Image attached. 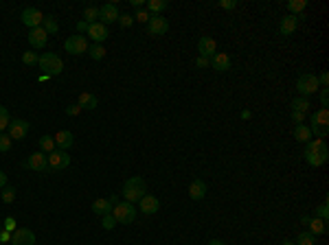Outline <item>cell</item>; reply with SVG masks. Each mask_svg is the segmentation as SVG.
<instances>
[{"label": "cell", "mask_w": 329, "mask_h": 245, "mask_svg": "<svg viewBox=\"0 0 329 245\" xmlns=\"http://www.w3.org/2000/svg\"><path fill=\"white\" fill-rule=\"evenodd\" d=\"M292 121L296 122V125H301V122L305 121V114H301V112H292Z\"/></svg>", "instance_id": "cell-50"}, {"label": "cell", "mask_w": 329, "mask_h": 245, "mask_svg": "<svg viewBox=\"0 0 329 245\" xmlns=\"http://www.w3.org/2000/svg\"><path fill=\"white\" fill-rule=\"evenodd\" d=\"M92 212L99 214V217H103V214H110V212H112V204H110L105 197H99V199L92 201Z\"/></svg>", "instance_id": "cell-24"}, {"label": "cell", "mask_w": 329, "mask_h": 245, "mask_svg": "<svg viewBox=\"0 0 329 245\" xmlns=\"http://www.w3.org/2000/svg\"><path fill=\"white\" fill-rule=\"evenodd\" d=\"M130 2H132V7H136V11H138V9H143L145 0H130Z\"/></svg>", "instance_id": "cell-52"}, {"label": "cell", "mask_w": 329, "mask_h": 245, "mask_svg": "<svg viewBox=\"0 0 329 245\" xmlns=\"http://www.w3.org/2000/svg\"><path fill=\"white\" fill-rule=\"evenodd\" d=\"M77 105L81 109H97V105H99V99H97L92 92H81L77 99Z\"/></svg>", "instance_id": "cell-23"}, {"label": "cell", "mask_w": 329, "mask_h": 245, "mask_svg": "<svg viewBox=\"0 0 329 245\" xmlns=\"http://www.w3.org/2000/svg\"><path fill=\"white\" fill-rule=\"evenodd\" d=\"M83 22H88V24L99 22V7H86L83 9Z\"/></svg>", "instance_id": "cell-32"}, {"label": "cell", "mask_w": 329, "mask_h": 245, "mask_svg": "<svg viewBox=\"0 0 329 245\" xmlns=\"http://www.w3.org/2000/svg\"><path fill=\"white\" fill-rule=\"evenodd\" d=\"M46 42H48V35H46V31H44L42 26L29 31V44L33 48H44L46 46Z\"/></svg>", "instance_id": "cell-20"}, {"label": "cell", "mask_w": 329, "mask_h": 245, "mask_svg": "<svg viewBox=\"0 0 329 245\" xmlns=\"http://www.w3.org/2000/svg\"><path fill=\"white\" fill-rule=\"evenodd\" d=\"M11 122V116H9V109L4 105H0V131H4Z\"/></svg>", "instance_id": "cell-37"}, {"label": "cell", "mask_w": 329, "mask_h": 245, "mask_svg": "<svg viewBox=\"0 0 329 245\" xmlns=\"http://www.w3.org/2000/svg\"><path fill=\"white\" fill-rule=\"evenodd\" d=\"M197 52H200V57L211 59V57L217 52V44H215V39L209 37V35H202L200 42H197Z\"/></svg>", "instance_id": "cell-15"}, {"label": "cell", "mask_w": 329, "mask_h": 245, "mask_svg": "<svg viewBox=\"0 0 329 245\" xmlns=\"http://www.w3.org/2000/svg\"><path fill=\"white\" fill-rule=\"evenodd\" d=\"M307 228H310L307 232H311L314 236H320V234L327 232V221H323V219H318V217H311L310 223H307Z\"/></svg>", "instance_id": "cell-25"}, {"label": "cell", "mask_w": 329, "mask_h": 245, "mask_svg": "<svg viewBox=\"0 0 329 245\" xmlns=\"http://www.w3.org/2000/svg\"><path fill=\"white\" fill-rule=\"evenodd\" d=\"M64 51L70 52V55H83V52H88V39L79 33L70 35V37L64 42Z\"/></svg>", "instance_id": "cell-9"}, {"label": "cell", "mask_w": 329, "mask_h": 245, "mask_svg": "<svg viewBox=\"0 0 329 245\" xmlns=\"http://www.w3.org/2000/svg\"><path fill=\"white\" fill-rule=\"evenodd\" d=\"M4 186H7V173L0 171V188H4Z\"/></svg>", "instance_id": "cell-53"}, {"label": "cell", "mask_w": 329, "mask_h": 245, "mask_svg": "<svg viewBox=\"0 0 329 245\" xmlns=\"http://www.w3.org/2000/svg\"><path fill=\"white\" fill-rule=\"evenodd\" d=\"M281 245H296V243H294V241H283Z\"/></svg>", "instance_id": "cell-58"}, {"label": "cell", "mask_w": 329, "mask_h": 245, "mask_svg": "<svg viewBox=\"0 0 329 245\" xmlns=\"http://www.w3.org/2000/svg\"><path fill=\"white\" fill-rule=\"evenodd\" d=\"M24 166L31 171H38V173H44V175L51 173V169H48V156L42 151L31 153V156L24 160Z\"/></svg>", "instance_id": "cell-7"}, {"label": "cell", "mask_w": 329, "mask_h": 245, "mask_svg": "<svg viewBox=\"0 0 329 245\" xmlns=\"http://www.w3.org/2000/svg\"><path fill=\"white\" fill-rule=\"evenodd\" d=\"M88 55H90L95 61H101L105 57V48L101 46V44H92V46H88Z\"/></svg>", "instance_id": "cell-34"}, {"label": "cell", "mask_w": 329, "mask_h": 245, "mask_svg": "<svg viewBox=\"0 0 329 245\" xmlns=\"http://www.w3.org/2000/svg\"><path fill=\"white\" fill-rule=\"evenodd\" d=\"M108 35H110L108 26H105V24H101V22H95V24H90V26H88V37H90L95 44L105 42V39H108Z\"/></svg>", "instance_id": "cell-16"}, {"label": "cell", "mask_w": 329, "mask_h": 245, "mask_svg": "<svg viewBox=\"0 0 329 245\" xmlns=\"http://www.w3.org/2000/svg\"><path fill=\"white\" fill-rule=\"evenodd\" d=\"M145 192H147V184H145V179L140 177V175H134V177H130L123 184V199L130 201V204L140 201V197H143Z\"/></svg>", "instance_id": "cell-2"}, {"label": "cell", "mask_w": 329, "mask_h": 245, "mask_svg": "<svg viewBox=\"0 0 329 245\" xmlns=\"http://www.w3.org/2000/svg\"><path fill=\"white\" fill-rule=\"evenodd\" d=\"M138 204H140V212H143V214H154V212H158V208H160V201H158V197L147 195V192L140 197Z\"/></svg>", "instance_id": "cell-18"}, {"label": "cell", "mask_w": 329, "mask_h": 245, "mask_svg": "<svg viewBox=\"0 0 329 245\" xmlns=\"http://www.w3.org/2000/svg\"><path fill=\"white\" fill-rule=\"evenodd\" d=\"M316 217L323 219V221H327V217H329V204L327 201H323V204L316 208Z\"/></svg>", "instance_id": "cell-41"}, {"label": "cell", "mask_w": 329, "mask_h": 245, "mask_svg": "<svg viewBox=\"0 0 329 245\" xmlns=\"http://www.w3.org/2000/svg\"><path fill=\"white\" fill-rule=\"evenodd\" d=\"M206 245H226V243H224L222 239H211V241H209V243H206Z\"/></svg>", "instance_id": "cell-55"}, {"label": "cell", "mask_w": 329, "mask_h": 245, "mask_svg": "<svg viewBox=\"0 0 329 245\" xmlns=\"http://www.w3.org/2000/svg\"><path fill=\"white\" fill-rule=\"evenodd\" d=\"M88 26H90V24H88V22H77V31H79V35H81L83 33V31H88Z\"/></svg>", "instance_id": "cell-51"}, {"label": "cell", "mask_w": 329, "mask_h": 245, "mask_svg": "<svg viewBox=\"0 0 329 245\" xmlns=\"http://www.w3.org/2000/svg\"><path fill=\"white\" fill-rule=\"evenodd\" d=\"M292 112H301V114L310 112V101H307L305 96H296V99L292 101Z\"/></svg>", "instance_id": "cell-31"}, {"label": "cell", "mask_w": 329, "mask_h": 245, "mask_svg": "<svg viewBox=\"0 0 329 245\" xmlns=\"http://www.w3.org/2000/svg\"><path fill=\"white\" fill-rule=\"evenodd\" d=\"M211 66V59H206V57H197L195 59V68H209Z\"/></svg>", "instance_id": "cell-49"}, {"label": "cell", "mask_w": 329, "mask_h": 245, "mask_svg": "<svg viewBox=\"0 0 329 245\" xmlns=\"http://www.w3.org/2000/svg\"><path fill=\"white\" fill-rule=\"evenodd\" d=\"M250 116H252V112H250V109H241V118H244V121H248Z\"/></svg>", "instance_id": "cell-54"}, {"label": "cell", "mask_w": 329, "mask_h": 245, "mask_svg": "<svg viewBox=\"0 0 329 245\" xmlns=\"http://www.w3.org/2000/svg\"><path fill=\"white\" fill-rule=\"evenodd\" d=\"M167 7H169V2H167V0H149V2H147V9H149V13H152V16H160Z\"/></svg>", "instance_id": "cell-27"}, {"label": "cell", "mask_w": 329, "mask_h": 245, "mask_svg": "<svg viewBox=\"0 0 329 245\" xmlns=\"http://www.w3.org/2000/svg\"><path fill=\"white\" fill-rule=\"evenodd\" d=\"M296 26H298V18L296 16H285V18H281V24H279V33L281 35H292L294 31H296Z\"/></svg>", "instance_id": "cell-22"}, {"label": "cell", "mask_w": 329, "mask_h": 245, "mask_svg": "<svg viewBox=\"0 0 329 245\" xmlns=\"http://www.w3.org/2000/svg\"><path fill=\"white\" fill-rule=\"evenodd\" d=\"M237 4H239L237 0H222V2H219V7L226 9V11H231V9H235V7H237Z\"/></svg>", "instance_id": "cell-46"}, {"label": "cell", "mask_w": 329, "mask_h": 245, "mask_svg": "<svg viewBox=\"0 0 329 245\" xmlns=\"http://www.w3.org/2000/svg\"><path fill=\"white\" fill-rule=\"evenodd\" d=\"M116 22L121 24V29H130V26L134 24V16H130V13H121Z\"/></svg>", "instance_id": "cell-38"}, {"label": "cell", "mask_w": 329, "mask_h": 245, "mask_svg": "<svg viewBox=\"0 0 329 245\" xmlns=\"http://www.w3.org/2000/svg\"><path fill=\"white\" fill-rule=\"evenodd\" d=\"M318 86L320 88H329V72H320L318 74Z\"/></svg>", "instance_id": "cell-47"}, {"label": "cell", "mask_w": 329, "mask_h": 245, "mask_svg": "<svg viewBox=\"0 0 329 245\" xmlns=\"http://www.w3.org/2000/svg\"><path fill=\"white\" fill-rule=\"evenodd\" d=\"M149 18H152V13L145 11V9H138L134 13V22H149Z\"/></svg>", "instance_id": "cell-42"}, {"label": "cell", "mask_w": 329, "mask_h": 245, "mask_svg": "<svg viewBox=\"0 0 329 245\" xmlns=\"http://www.w3.org/2000/svg\"><path fill=\"white\" fill-rule=\"evenodd\" d=\"M42 29L46 31V35H55L57 31H59V24H57V20H55V18H53V16H44Z\"/></svg>", "instance_id": "cell-29"}, {"label": "cell", "mask_w": 329, "mask_h": 245, "mask_svg": "<svg viewBox=\"0 0 329 245\" xmlns=\"http://www.w3.org/2000/svg\"><path fill=\"white\" fill-rule=\"evenodd\" d=\"M11 245H35V232L31 228H18L11 232Z\"/></svg>", "instance_id": "cell-14"}, {"label": "cell", "mask_w": 329, "mask_h": 245, "mask_svg": "<svg viewBox=\"0 0 329 245\" xmlns=\"http://www.w3.org/2000/svg\"><path fill=\"white\" fill-rule=\"evenodd\" d=\"M38 66L46 77H57V74H61V70H64V61H61V57L55 55V52H44V55H39Z\"/></svg>", "instance_id": "cell-4"}, {"label": "cell", "mask_w": 329, "mask_h": 245, "mask_svg": "<svg viewBox=\"0 0 329 245\" xmlns=\"http://www.w3.org/2000/svg\"><path fill=\"white\" fill-rule=\"evenodd\" d=\"M211 68L217 70V72H228L231 70V57L226 52H215L211 57Z\"/></svg>", "instance_id": "cell-19"}, {"label": "cell", "mask_w": 329, "mask_h": 245, "mask_svg": "<svg viewBox=\"0 0 329 245\" xmlns=\"http://www.w3.org/2000/svg\"><path fill=\"white\" fill-rule=\"evenodd\" d=\"M38 142H39V149H42V153H53V151H55V138H53V136H42V138H39L38 140Z\"/></svg>", "instance_id": "cell-28"}, {"label": "cell", "mask_w": 329, "mask_h": 245, "mask_svg": "<svg viewBox=\"0 0 329 245\" xmlns=\"http://www.w3.org/2000/svg\"><path fill=\"white\" fill-rule=\"evenodd\" d=\"M11 142H13V140L9 138V134H4V131H0V153L9 151V149H11Z\"/></svg>", "instance_id": "cell-39"}, {"label": "cell", "mask_w": 329, "mask_h": 245, "mask_svg": "<svg viewBox=\"0 0 329 245\" xmlns=\"http://www.w3.org/2000/svg\"><path fill=\"white\" fill-rule=\"evenodd\" d=\"M20 20H22V24H26L29 29H38L44 22V13L39 11L38 7H26V9H22Z\"/></svg>", "instance_id": "cell-8"}, {"label": "cell", "mask_w": 329, "mask_h": 245, "mask_svg": "<svg viewBox=\"0 0 329 245\" xmlns=\"http://www.w3.org/2000/svg\"><path fill=\"white\" fill-rule=\"evenodd\" d=\"M0 201L2 204H13L16 201V188H11V186L0 188Z\"/></svg>", "instance_id": "cell-33"}, {"label": "cell", "mask_w": 329, "mask_h": 245, "mask_svg": "<svg viewBox=\"0 0 329 245\" xmlns=\"http://www.w3.org/2000/svg\"><path fill=\"white\" fill-rule=\"evenodd\" d=\"M310 219H311V217H307V214H303V217H301V223H303V226H307V223H310Z\"/></svg>", "instance_id": "cell-57"}, {"label": "cell", "mask_w": 329, "mask_h": 245, "mask_svg": "<svg viewBox=\"0 0 329 245\" xmlns=\"http://www.w3.org/2000/svg\"><path fill=\"white\" fill-rule=\"evenodd\" d=\"M167 31H169V22H167V18L162 16H152L147 22V35H152V37H160V35H165Z\"/></svg>", "instance_id": "cell-11"}, {"label": "cell", "mask_w": 329, "mask_h": 245, "mask_svg": "<svg viewBox=\"0 0 329 245\" xmlns=\"http://www.w3.org/2000/svg\"><path fill=\"white\" fill-rule=\"evenodd\" d=\"M118 16H121V11H118V7L114 2H105L103 7H99V22L101 24H112V22L118 20Z\"/></svg>", "instance_id": "cell-13"}, {"label": "cell", "mask_w": 329, "mask_h": 245, "mask_svg": "<svg viewBox=\"0 0 329 245\" xmlns=\"http://www.w3.org/2000/svg\"><path fill=\"white\" fill-rule=\"evenodd\" d=\"M53 138H55V147H57V149H61V151H66V149H70V147H73V142H75V136L70 134L68 129H61V131H57V134L53 136Z\"/></svg>", "instance_id": "cell-21"}, {"label": "cell", "mask_w": 329, "mask_h": 245, "mask_svg": "<svg viewBox=\"0 0 329 245\" xmlns=\"http://www.w3.org/2000/svg\"><path fill=\"white\" fill-rule=\"evenodd\" d=\"M7 129H9V138H11V140H22L26 134H29L31 122L24 121V118H16V121L9 122Z\"/></svg>", "instance_id": "cell-12"}, {"label": "cell", "mask_w": 329, "mask_h": 245, "mask_svg": "<svg viewBox=\"0 0 329 245\" xmlns=\"http://www.w3.org/2000/svg\"><path fill=\"white\" fill-rule=\"evenodd\" d=\"M101 226H103L105 230H114V226H116V219L112 217V212H110V214H103V217H101Z\"/></svg>", "instance_id": "cell-40"}, {"label": "cell", "mask_w": 329, "mask_h": 245, "mask_svg": "<svg viewBox=\"0 0 329 245\" xmlns=\"http://www.w3.org/2000/svg\"><path fill=\"white\" fill-rule=\"evenodd\" d=\"M307 7V0H290L288 9H290V16H301Z\"/></svg>", "instance_id": "cell-30"}, {"label": "cell", "mask_w": 329, "mask_h": 245, "mask_svg": "<svg viewBox=\"0 0 329 245\" xmlns=\"http://www.w3.org/2000/svg\"><path fill=\"white\" fill-rule=\"evenodd\" d=\"M81 112H83V109L79 107L77 103H73V105H68V107H66V114H68V116H79Z\"/></svg>", "instance_id": "cell-45"}, {"label": "cell", "mask_w": 329, "mask_h": 245, "mask_svg": "<svg viewBox=\"0 0 329 245\" xmlns=\"http://www.w3.org/2000/svg\"><path fill=\"white\" fill-rule=\"evenodd\" d=\"M108 201H110V204H112V208H114V206H116V204H118V195H112V197H110V199H108Z\"/></svg>", "instance_id": "cell-56"}, {"label": "cell", "mask_w": 329, "mask_h": 245, "mask_svg": "<svg viewBox=\"0 0 329 245\" xmlns=\"http://www.w3.org/2000/svg\"><path fill=\"white\" fill-rule=\"evenodd\" d=\"M0 243H11V232H7L4 228H0Z\"/></svg>", "instance_id": "cell-48"}, {"label": "cell", "mask_w": 329, "mask_h": 245, "mask_svg": "<svg viewBox=\"0 0 329 245\" xmlns=\"http://www.w3.org/2000/svg\"><path fill=\"white\" fill-rule=\"evenodd\" d=\"M136 212H138V210H136L134 204H130V201H118V204L112 208V217L116 219V223H123V226L134 223Z\"/></svg>", "instance_id": "cell-5"}, {"label": "cell", "mask_w": 329, "mask_h": 245, "mask_svg": "<svg viewBox=\"0 0 329 245\" xmlns=\"http://www.w3.org/2000/svg\"><path fill=\"white\" fill-rule=\"evenodd\" d=\"M2 228H4L7 232H16V230H18L16 219H13V217H7V219H4V223H2Z\"/></svg>", "instance_id": "cell-44"}, {"label": "cell", "mask_w": 329, "mask_h": 245, "mask_svg": "<svg viewBox=\"0 0 329 245\" xmlns=\"http://www.w3.org/2000/svg\"><path fill=\"white\" fill-rule=\"evenodd\" d=\"M318 77L316 74H311V72H303L301 77H298V81H296V90H298V94L301 96H310V94H316L318 92Z\"/></svg>", "instance_id": "cell-6"}, {"label": "cell", "mask_w": 329, "mask_h": 245, "mask_svg": "<svg viewBox=\"0 0 329 245\" xmlns=\"http://www.w3.org/2000/svg\"><path fill=\"white\" fill-rule=\"evenodd\" d=\"M303 158H305V162H307L310 166H323V164H327V160H329L327 142H325V140H320V138L305 142V151H303Z\"/></svg>", "instance_id": "cell-1"}, {"label": "cell", "mask_w": 329, "mask_h": 245, "mask_svg": "<svg viewBox=\"0 0 329 245\" xmlns=\"http://www.w3.org/2000/svg\"><path fill=\"white\" fill-rule=\"evenodd\" d=\"M320 105L323 109L329 107V88H320Z\"/></svg>", "instance_id": "cell-43"}, {"label": "cell", "mask_w": 329, "mask_h": 245, "mask_svg": "<svg viewBox=\"0 0 329 245\" xmlns=\"http://www.w3.org/2000/svg\"><path fill=\"white\" fill-rule=\"evenodd\" d=\"M294 138H296L298 142H310V140H311L310 127L303 125V122H301V125H296V127H294Z\"/></svg>", "instance_id": "cell-26"}, {"label": "cell", "mask_w": 329, "mask_h": 245, "mask_svg": "<svg viewBox=\"0 0 329 245\" xmlns=\"http://www.w3.org/2000/svg\"><path fill=\"white\" fill-rule=\"evenodd\" d=\"M68 164H70V156H68V151L55 149L53 153H48V169H51V171H64Z\"/></svg>", "instance_id": "cell-10"}, {"label": "cell", "mask_w": 329, "mask_h": 245, "mask_svg": "<svg viewBox=\"0 0 329 245\" xmlns=\"http://www.w3.org/2000/svg\"><path fill=\"white\" fill-rule=\"evenodd\" d=\"M39 61V57H38V52L35 51H24L22 52V64L24 66H35Z\"/></svg>", "instance_id": "cell-36"}, {"label": "cell", "mask_w": 329, "mask_h": 245, "mask_svg": "<svg viewBox=\"0 0 329 245\" xmlns=\"http://www.w3.org/2000/svg\"><path fill=\"white\" fill-rule=\"evenodd\" d=\"M296 245H316V236L311 234V232H298L296 241H294Z\"/></svg>", "instance_id": "cell-35"}, {"label": "cell", "mask_w": 329, "mask_h": 245, "mask_svg": "<svg viewBox=\"0 0 329 245\" xmlns=\"http://www.w3.org/2000/svg\"><path fill=\"white\" fill-rule=\"evenodd\" d=\"M206 191H209V186H206L204 179H193L191 184H189V197H191L193 201H200L206 197Z\"/></svg>", "instance_id": "cell-17"}, {"label": "cell", "mask_w": 329, "mask_h": 245, "mask_svg": "<svg viewBox=\"0 0 329 245\" xmlns=\"http://www.w3.org/2000/svg\"><path fill=\"white\" fill-rule=\"evenodd\" d=\"M311 125H307L310 127V131H311V136H316V138H320V140H325L329 136V109H316V112H311Z\"/></svg>", "instance_id": "cell-3"}]
</instances>
